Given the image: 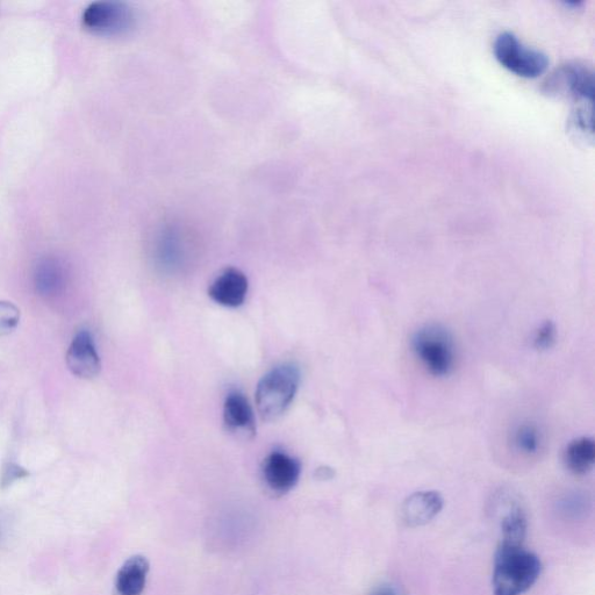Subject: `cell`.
Instances as JSON below:
<instances>
[{
	"label": "cell",
	"mask_w": 595,
	"mask_h": 595,
	"mask_svg": "<svg viewBox=\"0 0 595 595\" xmlns=\"http://www.w3.org/2000/svg\"><path fill=\"white\" fill-rule=\"evenodd\" d=\"M510 441L516 453L525 457H535L544 447V433L535 422L526 421L514 427Z\"/></svg>",
	"instance_id": "obj_15"
},
{
	"label": "cell",
	"mask_w": 595,
	"mask_h": 595,
	"mask_svg": "<svg viewBox=\"0 0 595 595\" xmlns=\"http://www.w3.org/2000/svg\"><path fill=\"white\" fill-rule=\"evenodd\" d=\"M33 285L35 292L43 300L60 299L68 286L66 265L55 256L42 257L34 268Z\"/></svg>",
	"instance_id": "obj_8"
},
{
	"label": "cell",
	"mask_w": 595,
	"mask_h": 595,
	"mask_svg": "<svg viewBox=\"0 0 595 595\" xmlns=\"http://www.w3.org/2000/svg\"><path fill=\"white\" fill-rule=\"evenodd\" d=\"M20 321V311L9 301H0V336L9 335Z\"/></svg>",
	"instance_id": "obj_17"
},
{
	"label": "cell",
	"mask_w": 595,
	"mask_h": 595,
	"mask_svg": "<svg viewBox=\"0 0 595 595\" xmlns=\"http://www.w3.org/2000/svg\"><path fill=\"white\" fill-rule=\"evenodd\" d=\"M411 349L420 367L434 378L454 374L458 349L453 333L440 324L422 326L411 339Z\"/></svg>",
	"instance_id": "obj_2"
},
{
	"label": "cell",
	"mask_w": 595,
	"mask_h": 595,
	"mask_svg": "<svg viewBox=\"0 0 595 595\" xmlns=\"http://www.w3.org/2000/svg\"><path fill=\"white\" fill-rule=\"evenodd\" d=\"M300 382L295 365L285 364L271 370L257 386L256 406L263 421H275L288 410Z\"/></svg>",
	"instance_id": "obj_3"
},
{
	"label": "cell",
	"mask_w": 595,
	"mask_h": 595,
	"mask_svg": "<svg viewBox=\"0 0 595 595\" xmlns=\"http://www.w3.org/2000/svg\"><path fill=\"white\" fill-rule=\"evenodd\" d=\"M149 563L146 557L136 555L121 566L116 578L117 595H141L146 589Z\"/></svg>",
	"instance_id": "obj_13"
},
{
	"label": "cell",
	"mask_w": 595,
	"mask_h": 595,
	"mask_svg": "<svg viewBox=\"0 0 595 595\" xmlns=\"http://www.w3.org/2000/svg\"><path fill=\"white\" fill-rule=\"evenodd\" d=\"M563 462L572 475H587L595 463L594 440L586 436L572 440L564 450Z\"/></svg>",
	"instance_id": "obj_14"
},
{
	"label": "cell",
	"mask_w": 595,
	"mask_h": 595,
	"mask_svg": "<svg viewBox=\"0 0 595 595\" xmlns=\"http://www.w3.org/2000/svg\"><path fill=\"white\" fill-rule=\"evenodd\" d=\"M557 341V328L553 321H546L536 329L533 336L535 349L544 351L555 346Z\"/></svg>",
	"instance_id": "obj_18"
},
{
	"label": "cell",
	"mask_w": 595,
	"mask_h": 595,
	"mask_svg": "<svg viewBox=\"0 0 595 595\" xmlns=\"http://www.w3.org/2000/svg\"><path fill=\"white\" fill-rule=\"evenodd\" d=\"M28 476H30V473L24 468H21L20 465L14 463L6 464L2 472V479H0V486L5 489V487L17 482V480Z\"/></svg>",
	"instance_id": "obj_19"
},
{
	"label": "cell",
	"mask_w": 595,
	"mask_h": 595,
	"mask_svg": "<svg viewBox=\"0 0 595 595\" xmlns=\"http://www.w3.org/2000/svg\"><path fill=\"white\" fill-rule=\"evenodd\" d=\"M571 131L575 132L578 136H592V104L583 103L578 106L575 111L572 112L570 118Z\"/></svg>",
	"instance_id": "obj_16"
},
{
	"label": "cell",
	"mask_w": 595,
	"mask_h": 595,
	"mask_svg": "<svg viewBox=\"0 0 595 595\" xmlns=\"http://www.w3.org/2000/svg\"><path fill=\"white\" fill-rule=\"evenodd\" d=\"M493 50L498 61L519 76L537 77L548 68L546 53L525 45L511 32L500 33L494 40Z\"/></svg>",
	"instance_id": "obj_4"
},
{
	"label": "cell",
	"mask_w": 595,
	"mask_h": 595,
	"mask_svg": "<svg viewBox=\"0 0 595 595\" xmlns=\"http://www.w3.org/2000/svg\"><path fill=\"white\" fill-rule=\"evenodd\" d=\"M541 559L522 544L500 542L494 557V595H522L539 580Z\"/></svg>",
	"instance_id": "obj_1"
},
{
	"label": "cell",
	"mask_w": 595,
	"mask_h": 595,
	"mask_svg": "<svg viewBox=\"0 0 595 595\" xmlns=\"http://www.w3.org/2000/svg\"><path fill=\"white\" fill-rule=\"evenodd\" d=\"M132 21V11L126 4L106 0L90 4L82 17L85 30L100 35L123 33Z\"/></svg>",
	"instance_id": "obj_6"
},
{
	"label": "cell",
	"mask_w": 595,
	"mask_h": 595,
	"mask_svg": "<svg viewBox=\"0 0 595 595\" xmlns=\"http://www.w3.org/2000/svg\"><path fill=\"white\" fill-rule=\"evenodd\" d=\"M66 362L69 370L77 377L92 379L99 375L102 362L90 332L77 333L68 349Z\"/></svg>",
	"instance_id": "obj_10"
},
{
	"label": "cell",
	"mask_w": 595,
	"mask_h": 595,
	"mask_svg": "<svg viewBox=\"0 0 595 595\" xmlns=\"http://www.w3.org/2000/svg\"><path fill=\"white\" fill-rule=\"evenodd\" d=\"M300 475V462L282 451L271 453L262 465L263 483L276 496L289 493L299 482Z\"/></svg>",
	"instance_id": "obj_7"
},
{
	"label": "cell",
	"mask_w": 595,
	"mask_h": 595,
	"mask_svg": "<svg viewBox=\"0 0 595 595\" xmlns=\"http://www.w3.org/2000/svg\"><path fill=\"white\" fill-rule=\"evenodd\" d=\"M321 479H329L333 477V470L329 468H321L318 470Z\"/></svg>",
	"instance_id": "obj_20"
},
{
	"label": "cell",
	"mask_w": 595,
	"mask_h": 595,
	"mask_svg": "<svg viewBox=\"0 0 595 595\" xmlns=\"http://www.w3.org/2000/svg\"><path fill=\"white\" fill-rule=\"evenodd\" d=\"M543 90L549 95L569 97L579 103H592L594 92L593 69L585 62H566L551 73Z\"/></svg>",
	"instance_id": "obj_5"
},
{
	"label": "cell",
	"mask_w": 595,
	"mask_h": 595,
	"mask_svg": "<svg viewBox=\"0 0 595 595\" xmlns=\"http://www.w3.org/2000/svg\"><path fill=\"white\" fill-rule=\"evenodd\" d=\"M248 288L246 275L239 269L228 268L214 279L209 296L219 305L239 307L245 303Z\"/></svg>",
	"instance_id": "obj_12"
},
{
	"label": "cell",
	"mask_w": 595,
	"mask_h": 595,
	"mask_svg": "<svg viewBox=\"0 0 595 595\" xmlns=\"http://www.w3.org/2000/svg\"><path fill=\"white\" fill-rule=\"evenodd\" d=\"M224 422L229 434L236 439L248 441L256 435V421L252 405L242 393L228 394L224 406Z\"/></svg>",
	"instance_id": "obj_11"
},
{
	"label": "cell",
	"mask_w": 595,
	"mask_h": 595,
	"mask_svg": "<svg viewBox=\"0 0 595 595\" xmlns=\"http://www.w3.org/2000/svg\"><path fill=\"white\" fill-rule=\"evenodd\" d=\"M372 595H398V594L396 591L389 589V587H384V589H379Z\"/></svg>",
	"instance_id": "obj_21"
},
{
	"label": "cell",
	"mask_w": 595,
	"mask_h": 595,
	"mask_svg": "<svg viewBox=\"0 0 595 595\" xmlns=\"http://www.w3.org/2000/svg\"><path fill=\"white\" fill-rule=\"evenodd\" d=\"M443 498L436 491H420L411 494L400 507V519L406 527L418 528L428 525L443 508Z\"/></svg>",
	"instance_id": "obj_9"
}]
</instances>
